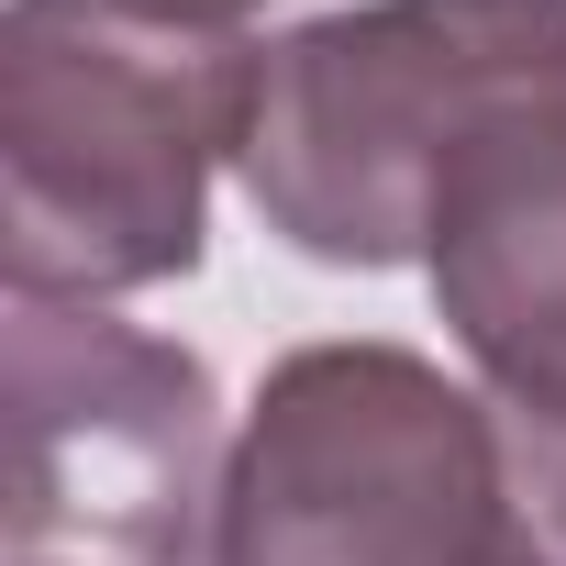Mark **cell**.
Returning a JSON list of instances; mask_svg holds the SVG:
<instances>
[{
	"label": "cell",
	"mask_w": 566,
	"mask_h": 566,
	"mask_svg": "<svg viewBox=\"0 0 566 566\" xmlns=\"http://www.w3.org/2000/svg\"><path fill=\"white\" fill-rule=\"evenodd\" d=\"M489 411H500V400H489ZM500 467H511V511H522L533 566H566V422L500 411Z\"/></svg>",
	"instance_id": "8992f818"
},
{
	"label": "cell",
	"mask_w": 566,
	"mask_h": 566,
	"mask_svg": "<svg viewBox=\"0 0 566 566\" xmlns=\"http://www.w3.org/2000/svg\"><path fill=\"white\" fill-rule=\"evenodd\" d=\"M544 67H566V0H356L290 23L233 178L312 266H422L455 145Z\"/></svg>",
	"instance_id": "7a4b0ae2"
},
{
	"label": "cell",
	"mask_w": 566,
	"mask_h": 566,
	"mask_svg": "<svg viewBox=\"0 0 566 566\" xmlns=\"http://www.w3.org/2000/svg\"><path fill=\"white\" fill-rule=\"evenodd\" d=\"M266 45L222 0L0 12V277L12 301H134L200 266L211 178L244 167Z\"/></svg>",
	"instance_id": "6da1fadb"
},
{
	"label": "cell",
	"mask_w": 566,
	"mask_h": 566,
	"mask_svg": "<svg viewBox=\"0 0 566 566\" xmlns=\"http://www.w3.org/2000/svg\"><path fill=\"white\" fill-rule=\"evenodd\" d=\"M222 12H244V23H255V12H266V0H222Z\"/></svg>",
	"instance_id": "52a82bcc"
},
{
	"label": "cell",
	"mask_w": 566,
	"mask_h": 566,
	"mask_svg": "<svg viewBox=\"0 0 566 566\" xmlns=\"http://www.w3.org/2000/svg\"><path fill=\"white\" fill-rule=\"evenodd\" d=\"M433 323L500 411L566 422V67L522 78L444 167L433 233Z\"/></svg>",
	"instance_id": "5b68a950"
},
{
	"label": "cell",
	"mask_w": 566,
	"mask_h": 566,
	"mask_svg": "<svg viewBox=\"0 0 566 566\" xmlns=\"http://www.w3.org/2000/svg\"><path fill=\"white\" fill-rule=\"evenodd\" d=\"M211 566H533L500 411L422 345H290L233 433Z\"/></svg>",
	"instance_id": "3957f363"
},
{
	"label": "cell",
	"mask_w": 566,
	"mask_h": 566,
	"mask_svg": "<svg viewBox=\"0 0 566 566\" xmlns=\"http://www.w3.org/2000/svg\"><path fill=\"white\" fill-rule=\"evenodd\" d=\"M222 389L101 301H12V566H211Z\"/></svg>",
	"instance_id": "277c9868"
}]
</instances>
